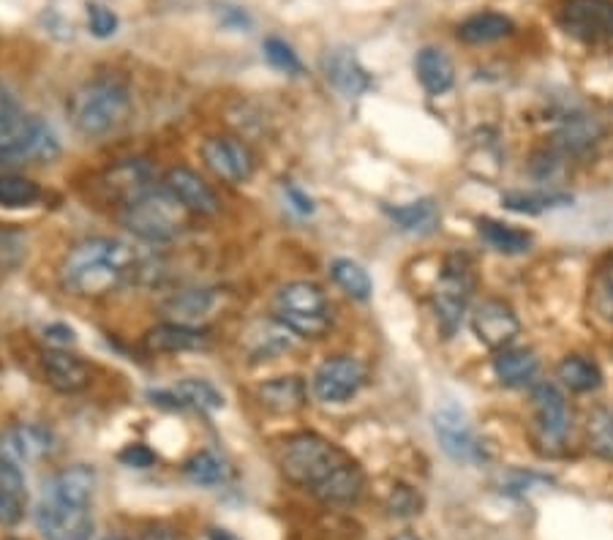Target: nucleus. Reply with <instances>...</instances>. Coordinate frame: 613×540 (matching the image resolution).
<instances>
[{"mask_svg": "<svg viewBox=\"0 0 613 540\" xmlns=\"http://www.w3.org/2000/svg\"><path fill=\"white\" fill-rule=\"evenodd\" d=\"M278 467L294 486L309 489L322 503L347 505L363 492V470L320 434H294L281 445Z\"/></svg>", "mask_w": 613, "mask_h": 540, "instance_id": "nucleus-1", "label": "nucleus"}, {"mask_svg": "<svg viewBox=\"0 0 613 540\" xmlns=\"http://www.w3.org/2000/svg\"><path fill=\"white\" fill-rule=\"evenodd\" d=\"M137 271V254L113 238H88L66 254L60 278L69 292L80 298H99L118 289Z\"/></svg>", "mask_w": 613, "mask_h": 540, "instance_id": "nucleus-2", "label": "nucleus"}, {"mask_svg": "<svg viewBox=\"0 0 613 540\" xmlns=\"http://www.w3.org/2000/svg\"><path fill=\"white\" fill-rule=\"evenodd\" d=\"M131 115V93L120 80L85 82L69 102V118L85 137H104L120 129Z\"/></svg>", "mask_w": 613, "mask_h": 540, "instance_id": "nucleus-3", "label": "nucleus"}, {"mask_svg": "<svg viewBox=\"0 0 613 540\" xmlns=\"http://www.w3.org/2000/svg\"><path fill=\"white\" fill-rule=\"evenodd\" d=\"M188 210L166 188H153L137 203L123 208V225L128 232L148 243H170L186 230Z\"/></svg>", "mask_w": 613, "mask_h": 540, "instance_id": "nucleus-4", "label": "nucleus"}, {"mask_svg": "<svg viewBox=\"0 0 613 540\" xmlns=\"http://www.w3.org/2000/svg\"><path fill=\"white\" fill-rule=\"evenodd\" d=\"M273 314L287 331L305 338L322 336L331 328V303L314 282H292L278 289Z\"/></svg>", "mask_w": 613, "mask_h": 540, "instance_id": "nucleus-5", "label": "nucleus"}, {"mask_svg": "<svg viewBox=\"0 0 613 540\" xmlns=\"http://www.w3.org/2000/svg\"><path fill=\"white\" fill-rule=\"evenodd\" d=\"M58 153V137L36 115H20L0 129V161H49Z\"/></svg>", "mask_w": 613, "mask_h": 540, "instance_id": "nucleus-6", "label": "nucleus"}, {"mask_svg": "<svg viewBox=\"0 0 613 540\" xmlns=\"http://www.w3.org/2000/svg\"><path fill=\"white\" fill-rule=\"evenodd\" d=\"M472 289H475V276L464 260L453 257L444 265L442 276H439L437 295H433V306H437V320L444 336H453L455 328L461 325L466 306H470Z\"/></svg>", "mask_w": 613, "mask_h": 540, "instance_id": "nucleus-7", "label": "nucleus"}, {"mask_svg": "<svg viewBox=\"0 0 613 540\" xmlns=\"http://www.w3.org/2000/svg\"><path fill=\"white\" fill-rule=\"evenodd\" d=\"M36 525L47 540H91L93 516L91 505L63 503V499L42 497L36 508Z\"/></svg>", "mask_w": 613, "mask_h": 540, "instance_id": "nucleus-8", "label": "nucleus"}, {"mask_svg": "<svg viewBox=\"0 0 613 540\" xmlns=\"http://www.w3.org/2000/svg\"><path fill=\"white\" fill-rule=\"evenodd\" d=\"M559 25L583 42L613 38V0H562Z\"/></svg>", "mask_w": 613, "mask_h": 540, "instance_id": "nucleus-9", "label": "nucleus"}, {"mask_svg": "<svg viewBox=\"0 0 613 540\" xmlns=\"http://www.w3.org/2000/svg\"><path fill=\"white\" fill-rule=\"evenodd\" d=\"M366 382V369L358 358H349V355H336V358H327L325 364L316 369L311 388H314V397L325 404H342L347 399H352L355 393L363 388Z\"/></svg>", "mask_w": 613, "mask_h": 540, "instance_id": "nucleus-10", "label": "nucleus"}, {"mask_svg": "<svg viewBox=\"0 0 613 540\" xmlns=\"http://www.w3.org/2000/svg\"><path fill=\"white\" fill-rule=\"evenodd\" d=\"M433 432H437L439 445L450 459L464 461V464H477V461L486 459V450H483L470 417L455 406H444L433 415Z\"/></svg>", "mask_w": 613, "mask_h": 540, "instance_id": "nucleus-11", "label": "nucleus"}, {"mask_svg": "<svg viewBox=\"0 0 613 540\" xmlns=\"http://www.w3.org/2000/svg\"><path fill=\"white\" fill-rule=\"evenodd\" d=\"M203 159L213 175L227 183H245L254 175V153L238 137H208L203 142Z\"/></svg>", "mask_w": 613, "mask_h": 540, "instance_id": "nucleus-12", "label": "nucleus"}, {"mask_svg": "<svg viewBox=\"0 0 613 540\" xmlns=\"http://www.w3.org/2000/svg\"><path fill=\"white\" fill-rule=\"evenodd\" d=\"M472 331H475L477 342L499 353L516 342V336L521 333V322L505 300L488 298L472 311Z\"/></svg>", "mask_w": 613, "mask_h": 540, "instance_id": "nucleus-13", "label": "nucleus"}, {"mask_svg": "<svg viewBox=\"0 0 613 540\" xmlns=\"http://www.w3.org/2000/svg\"><path fill=\"white\" fill-rule=\"evenodd\" d=\"M532 406L540 443L548 450L559 448L567 437V428H570V412H567L565 397L554 386H537L532 391Z\"/></svg>", "mask_w": 613, "mask_h": 540, "instance_id": "nucleus-14", "label": "nucleus"}, {"mask_svg": "<svg viewBox=\"0 0 613 540\" xmlns=\"http://www.w3.org/2000/svg\"><path fill=\"white\" fill-rule=\"evenodd\" d=\"M164 188L188 210V214L213 216L219 214V197L213 188L188 166H175L164 175Z\"/></svg>", "mask_w": 613, "mask_h": 540, "instance_id": "nucleus-15", "label": "nucleus"}, {"mask_svg": "<svg viewBox=\"0 0 613 540\" xmlns=\"http://www.w3.org/2000/svg\"><path fill=\"white\" fill-rule=\"evenodd\" d=\"M55 437L42 423H14L0 434V456L11 461H36L53 450Z\"/></svg>", "mask_w": 613, "mask_h": 540, "instance_id": "nucleus-16", "label": "nucleus"}, {"mask_svg": "<svg viewBox=\"0 0 613 540\" xmlns=\"http://www.w3.org/2000/svg\"><path fill=\"white\" fill-rule=\"evenodd\" d=\"M322 66H325L327 82H333V88L342 91L344 96H363L366 91L373 88L371 74H368L363 64L349 49H331L325 55V60H322Z\"/></svg>", "mask_w": 613, "mask_h": 540, "instance_id": "nucleus-17", "label": "nucleus"}, {"mask_svg": "<svg viewBox=\"0 0 613 540\" xmlns=\"http://www.w3.org/2000/svg\"><path fill=\"white\" fill-rule=\"evenodd\" d=\"M107 188L115 199H120L123 208L131 203H137L139 197H144L148 192L155 188L153 166L142 159L123 161V164L113 166L107 172Z\"/></svg>", "mask_w": 613, "mask_h": 540, "instance_id": "nucleus-18", "label": "nucleus"}, {"mask_svg": "<svg viewBox=\"0 0 613 540\" xmlns=\"http://www.w3.org/2000/svg\"><path fill=\"white\" fill-rule=\"evenodd\" d=\"M208 331L186 325V322H164L144 333L148 353H192V349L208 347Z\"/></svg>", "mask_w": 613, "mask_h": 540, "instance_id": "nucleus-19", "label": "nucleus"}, {"mask_svg": "<svg viewBox=\"0 0 613 540\" xmlns=\"http://www.w3.org/2000/svg\"><path fill=\"white\" fill-rule=\"evenodd\" d=\"M44 375H47L49 386L60 393H77L91 382V369L85 360L58 347L44 353Z\"/></svg>", "mask_w": 613, "mask_h": 540, "instance_id": "nucleus-20", "label": "nucleus"}, {"mask_svg": "<svg viewBox=\"0 0 613 540\" xmlns=\"http://www.w3.org/2000/svg\"><path fill=\"white\" fill-rule=\"evenodd\" d=\"M27 489L16 461L0 456V525L16 527L25 519Z\"/></svg>", "mask_w": 613, "mask_h": 540, "instance_id": "nucleus-21", "label": "nucleus"}, {"mask_svg": "<svg viewBox=\"0 0 613 540\" xmlns=\"http://www.w3.org/2000/svg\"><path fill=\"white\" fill-rule=\"evenodd\" d=\"M93 489H96V475H93L91 467L74 464L55 472V475L44 483V497L63 499V503L77 505H91Z\"/></svg>", "mask_w": 613, "mask_h": 540, "instance_id": "nucleus-22", "label": "nucleus"}, {"mask_svg": "<svg viewBox=\"0 0 613 540\" xmlns=\"http://www.w3.org/2000/svg\"><path fill=\"white\" fill-rule=\"evenodd\" d=\"M259 402L276 415H294L309 402V391L300 377H276L259 386Z\"/></svg>", "mask_w": 613, "mask_h": 540, "instance_id": "nucleus-23", "label": "nucleus"}, {"mask_svg": "<svg viewBox=\"0 0 613 540\" xmlns=\"http://www.w3.org/2000/svg\"><path fill=\"white\" fill-rule=\"evenodd\" d=\"M415 71L420 85L426 88V93L439 96V93L450 91L455 82V69L453 60L437 47H423L415 58Z\"/></svg>", "mask_w": 613, "mask_h": 540, "instance_id": "nucleus-24", "label": "nucleus"}, {"mask_svg": "<svg viewBox=\"0 0 613 540\" xmlns=\"http://www.w3.org/2000/svg\"><path fill=\"white\" fill-rule=\"evenodd\" d=\"M153 402H172V406H197V410H221L224 406V397L216 391L210 382L205 380H183L177 382L172 391H159V393H150Z\"/></svg>", "mask_w": 613, "mask_h": 540, "instance_id": "nucleus-25", "label": "nucleus"}, {"mask_svg": "<svg viewBox=\"0 0 613 540\" xmlns=\"http://www.w3.org/2000/svg\"><path fill=\"white\" fill-rule=\"evenodd\" d=\"M537 355L532 349H516L507 347L499 349V355L494 358V371L499 377L501 386L507 388H521L527 382L534 380L537 375Z\"/></svg>", "mask_w": 613, "mask_h": 540, "instance_id": "nucleus-26", "label": "nucleus"}, {"mask_svg": "<svg viewBox=\"0 0 613 540\" xmlns=\"http://www.w3.org/2000/svg\"><path fill=\"white\" fill-rule=\"evenodd\" d=\"M516 31L510 16L496 14V11H481V14L466 16L459 25V38L464 44H494L507 38Z\"/></svg>", "mask_w": 613, "mask_h": 540, "instance_id": "nucleus-27", "label": "nucleus"}, {"mask_svg": "<svg viewBox=\"0 0 613 540\" xmlns=\"http://www.w3.org/2000/svg\"><path fill=\"white\" fill-rule=\"evenodd\" d=\"M477 232H481V238L490 249L501 254H523L532 246V235L527 230H518V227L501 225V221L494 219L477 221Z\"/></svg>", "mask_w": 613, "mask_h": 540, "instance_id": "nucleus-28", "label": "nucleus"}, {"mask_svg": "<svg viewBox=\"0 0 613 540\" xmlns=\"http://www.w3.org/2000/svg\"><path fill=\"white\" fill-rule=\"evenodd\" d=\"M600 137H603V126H600L598 120L587 118V115H576V118H570L556 131L554 142L556 148L565 150V153H583V150L592 148Z\"/></svg>", "mask_w": 613, "mask_h": 540, "instance_id": "nucleus-29", "label": "nucleus"}, {"mask_svg": "<svg viewBox=\"0 0 613 540\" xmlns=\"http://www.w3.org/2000/svg\"><path fill=\"white\" fill-rule=\"evenodd\" d=\"M559 380L565 382L570 391L576 393H589L594 388H600L603 382V375H600L598 364L589 358H581V355H570L559 364Z\"/></svg>", "mask_w": 613, "mask_h": 540, "instance_id": "nucleus-30", "label": "nucleus"}, {"mask_svg": "<svg viewBox=\"0 0 613 540\" xmlns=\"http://www.w3.org/2000/svg\"><path fill=\"white\" fill-rule=\"evenodd\" d=\"M384 210H388V216L401 227V230H409V232L431 230L439 219L437 205H433L431 199H417V203L398 205V208H384Z\"/></svg>", "mask_w": 613, "mask_h": 540, "instance_id": "nucleus-31", "label": "nucleus"}, {"mask_svg": "<svg viewBox=\"0 0 613 540\" xmlns=\"http://www.w3.org/2000/svg\"><path fill=\"white\" fill-rule=\"evenodd\" d=\"M501 203H505V208L518 210V214H543V210L570 205V197L554 192H507L501 194Z\"/></svg>", "mask_w": 613, "mask_h": 540, "instance_id": "nucleus-32", "label": "nucleus"}, {"mask_svg": "<svg viewBox=\"0 0 613 540\" xmlns=\"http://www.w3.org/2000/svg\"><path fill=\"white\" fill-rule=\"evenodd\" d=\"M42 199V188L31 177L0 175V208H31Z\"/></svg>", "mask_w": 613, "mask_h": 540, "instance_id": "nucleus-33", "label": "nucleus"}, {"mask_svg": "<svg viewBox=\"0 0 613 540\" xmlns=\"http://www.w3.org/2000/svg\"><path fill=\"white\" fill-rule=\"evenodd\" d=\"M331 273L333 278H336L338 287H342L349 298L355 300L371 298L373 287H371V278H368V273L363 271V265L352 263V260H336V263L331 265Z\"/></svg>", "mask_w": 613, "mask_h": 540, "instance_id": "nucleus-34", "label": "nucleus"}, {"mask_svg": "<svg viewBox=\"0 0 613 540\" xmlns=\"http://www.w3.org/2000/svg\"><path fill=\"white\" fill-rule=\"evenodd\" d=\"M589 450L600 459L613 461V412L611 410H594L589 415L587 426Z\"/></svg>", "mask_w": 613, "mask_h": 540, "instance_id": "nucleus-35", "label": "nucleus"}, {"mask_svg": "<svg viewBox=\"0 0 613 540\" xmlns=\"http://www.w3.org/2000/svg\"><path fill=\"white\" fill-rule=\"evenodd\" d=\"M186 475L197 486H219L227 478V467L219 456L210 453V450H203V453L192 456L186 461Z\"/></svg>", "mask_w": 613, "mask_h": 540, "instance_id": "nucleus-36", "label": "nucleus"}, {"mask_svg": "<svg viewBox=\"0 0 613 540\" xmlns=\"http://www.w3.org/2000/svg\"><path fill=\"white\" fill-rule=\"evenodd\" d=\"M262 49H265V58L270 60L278 71H284V74H300V71H303L298 53H294L287 42H281V38H267V42L262 44Z\"/></svg>", "mask_w": 613, "mask_h": 540, "instance_id": "nucleus-37", "label": "nucleus"}, {"mask_svg": "<svg viewBox=\"0 0 613 540\" xmlns=\"http://www.w3.org/2000/svg\"><path fill=\"white\" fill-rule=\"evenodd\" d=\"M88 27L96 38H109L118 31V16L113 9L102 3H88Z\"/></svg>", "mask_w": 613, "mask_h": 540, "instance_id": "nucleus-38", "label": "nucleus"}, {"mask_svg": "<svg viewBox=\"0 0 613 540\" xmlns=\"http://www.w3.org/2000/svg\"><path fill=\"white\" fill-rule=\"evenodd\" d=\"M170 309L175 311V314L192 320V317L205 314V311L210 309V292H183V295H177V298L170 303Z\"/></svg>", "mask_w": 613, "mask_h": 540, "instance_id": "nucleus-39", "label": "nucleus"}, {"mask_svg": "<svg viewBox=\"0 0 613 540\" xmlns=\"http://www.w3.org/2000/svg\"><path fill=\"white\" fill-rule=\"evenodd\" d=\"M390 510H393L395 516L420 514V497H417L409 486L393 489V494H390Z\"/></svg>", "mask_w": 613, "mask_h": 540, "instance_id": "nucleus-40", "label": "nucleus"}, {"mask_svg": "<svg viewBox=\"0 0 613 540\" xmlns=\"http://www.w3.org/2000/svg\"><path fill=\"white\" fill-rule=\"evenodd\" d=\"M118 459L126 467H137V470H144V467L153 464L155 453L148 448V445H128V448L120 450Z\"/></svg>", "mask_w": 613, "mask_h": 540, "instance_id": "nucleus-41", "label": "nucleus"}, {"mask_svg": "<svg viewBox=\"0 0 613 540\" xmlns=\"http://www.w3.org/2000/svg\"><path fill=\"white\" fill-rule=\"evenodd\" d=\"M20 118V110H16V102L11 99V93L0 85V129Z\"/></svg>", "mask_w": 613, "mask_h": 540, "instance_id": "nucleus-42", "label": "nucleus"}, {"mask_svg": "<svg viewBox=\"0 0 613 540\" xmlns=\"http://www.w3.org/2000/svg\"><path fill=\"white\" fill-rule=\"evenodd\" d=\"M44 336H47V342H53L58 349L74 344V331H71V328H66V325H49L47 331H44Z\"/></svg>", "mask_w": 613, "mask_h": 540, "instance_id": "nucleus-43", "label": "nucleus"}, {"mask_svg": "<svg viewBox=\"0 0 613 540\" xmlns=\"http://www.w3.org/2000/svg\"><path fill=\"white\" fill-rule=\"evenodd\" d=\"M287 194H289V199H292L294 208H298L300 214H311V210H314V205H311V199L305 197V194H300L294 186H289V188H287Z\"/></svg>", "mask_w": 613, "mask_h": 540, "instance_id": "nucleus-44", "label": "nucleus"}, {"mask_svg": "<svg viewBox=\"0 0 613 540\" xmlns=\"http://www.w3.org/2000/svg\"><path fill=\"white\" fill-rule=\"evenodd\" d=\"M603 300H605V311L609 317H613V271L605 273V284H603Z\"/></svg>", "mask_w": 613, "mask_h": 540, "instance_id": "nucleus-45", "label": "nucleus"}, {"mask_svg": "<svg viewBox=\"0 0 613 540\" xmlns=\"http://www.w3.org/2000/svg\"><path fill=\"white\" fill-rule=\"evenodd\" d=\"M142 540H175L170 536V532H164V530H155V532H148Z\"/></svg>", "mask_w": 613, "mask_h": 540, "instance_id": "nucleus-46", "label": "nucleus"}, {"mask_svg": "<svg viewBox=\"0 0 613 540\" xmlns=\"http://www.w3.org/2000/svg\"><path fill=\"white\" fill-rule=\"evenodd\" d=\"M210 538H213V540H232L224 530H213V532H210Z\"/></svg>", "mask_w": 613, "mask_h": 540, "instance_id": "nucleus-47", "label": "nucleus"}, {"mask_svg": "<svg viewBox=\"0 0 613 540\" xmlns=\"http://www.w3.org/2000/svg\"><path fill=\"white\" fill-rule=\"evenodd\" d=\"M393 540H420V538H417L415 532H398Z\"/></svg>", "mask_w": 613, "mask_h": 540, "instance_id": "nucleus-48", "label": "nucleus"}, {"mask_svg": "<svg viewBox=\"0 0 613 540\" xmlns=\"http://www.w3.org/2000/svg\"><path fill=\"white\" fill-rule=\"evenodd\" d=\"M107 540H126V538H107Z\"/></svg>", "mask_w": 613, "mask_h": 540, "instance_id": "nucleus-49", "label": "nucleus"}, {"mask_svg": "<svg viewBox=\"0 0 613 540\" xmlns=\"http://www.w3.org/2000/svg\"><path fill=\"white\" fill-rule=\"evenodd\" d=\"M9 540H22V538H9Z\"/></svg>", "mask_w": 613, "mask_h": 540, "instance_id": "nucleus-50", "label": "nucleus"}]
</instances>
